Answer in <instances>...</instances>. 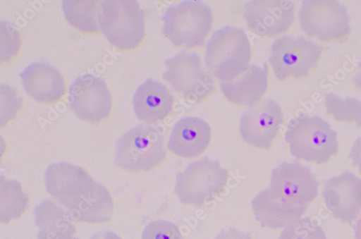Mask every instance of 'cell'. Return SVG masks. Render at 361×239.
<instances>
[{"label":"cell","mask_w":361,"mask_h":239,"mask_svg":"<svg viewBox=\"0 0 361 239\" xmlns=\"http://www.w3.org/2000/svg\"><path fill=\"white\" fill-rule=\"evenodd\" d=\"M295 5L287 0H252L245 7V18L253 33L275 38L286 33L295 21Z\"/></svg>","instance_id":"cell-14"},{"label":"cell","mask_w":361,"mask_h":239,"mask_svg":"<svg viewBox=\"0 0 361 239\" xmlns=\"http://www.w3.org/2000/svg\"><path fill=\"white\" fill-rule=\"evenodd\" d=\"M279 239H327L322 228L310 219L300 218L283 228Z\"/></svg>","instance_id":"cell-25"},{"label":"cell","mask_w":361,"mask_h":239,"mask_svg":"<svg viewBox=\"0 0 361 239\" xmlns=\"http://www.w3.org/2000/svg\"><path fill=\"white\" fill-rule=\"evenodd\" d=\"M283 121L280 105L273 99H266L250 107L240 117L239 133L250 145L269 150Z\"/></svg>","instance_id":"cell-12"},{"label":"cell","mask_w":361,"mask_h":239,"mask_svg":"<svg viewBox=\"0 0 361 239\" xmlns=\"http://www.w3.org/2000/svg\"><path fill=\"white\" fill-rule=\"evenodd\" d=\"M174 98L162 83L147 79L137 90L133 107L139 121L145 124L162 122L172 112Z\"/></svg>","instance_id":"cell-18"},{"label":"cell","mask_w":361,"mask_h":239,"mask_svg":"<svg viewBox=\"0 0 361 239\" xmlns=\"http://www.w3.org/2000/svg\"><path fill=\"white\" fill-rule=\"evenodd\" d=\"M99 22L109 42L120 50L135 49L145 39V13L135 0H104Z\"/></svg>","instance_id":"cell-5"},{"label":"cell","mask_w":361,"mask_h":239,"mask_svg":"<svg viewBox=\"0 0 361 239\" xmlns=\"http://www.w3.org/2000/svg\"><path fill=\"white\" fill-rule=\"evenodd\" d=\"M221 90L232 104L252 107L263 99L268 90V68L250 65L242 75L231 81L221 83Z\"/></svg>","instance_id":"cell-20"},{"label":"cell","mask_w":361,"mask_h":239,"mask_svg":"<svg viewBox=\"0 0 361 239\" xmlns=\"http://www.w3.org/2000/svg\"><path fill=\"white\" fill-rule=\"evenodd\" d=\"M325 108L326 114L336 121L361 128V101L355 98L343 99L329 93L325 96Z\"/></svg>","instance_id":"cell-24"},{"label":"cell","mask_w":361,"mask_h":239,"mask_svg":"<svg viewBox=\"0 0 361 239\" xmlns=\"http://www.w3.org/2000/svg\"><path fill=\"white\" fill-rule=\"evenodd\" d=\"M319 187L309 167L296 162H284L274 169L269 188L289 203L309 205L317 197Z\"/></svg>","instance_id":"cell-13"},{"label":"cell","mask_w":361,"mask_h":239,"mask_svg":"<svg viewBox=\"0 0 361 239\" xmlns=\"http://www.w3.org/2000/svg\"><path fill=\"white\" fill-rule=\"evenodd\" d=\"M212 139V130L207 123L198 117L187 116L173 128L168 148L180 158L193 159L207 151Z\"/></svg>","instance_id":"cell-16"},{"label":"cell","mask_w":361,"mask_h":239,"mask_svg":"<svg viewBox=\"0 0 361 239\" xmlns=\"http://www.w3.org/2000/svg\"><path fill=\"white\" fill-rule=\"evenodd\" d=\"M298 19L308 37L322 42L344 43L351 35L348 11L337 0H305Z\"/></svg>","instance_id":"cell-7"},{"label":"cell","mask_w":361,"mask_h":239,"mask_svg":"<svg viewBox=\"0 0 361 239\" xmlns=\"http://www.w3.org/2000/svg\"><path fill=\"white\" fill-rule=\"evenodd\" d=\"M20 76L26 93L38 102L55 103L66 94V84L63 75L50 65H30Z\"/></svg>","instance_id":"cell-17"},{"label":"cell","mask_w":361,"mask_h":239,"mask_svg":"<svg viewBox=\"0 0 361 239\" xmlns=\"http://www.w3.org/2000/svg\"><path fill=\"white\" fill-rule=\"evenodd\" d=\"M90 239H123L112 231H102L94 234Z\"/></svg>","instance_id":"cell-30"},{"label":"cell","mask_w":361,"mask_h":239,"mask_svg":"<svg viewBox=\"0 0 361 239\" xmlns=\"http://www.w3.org/2000/svg\"><path fill=\"white\" fill-rule=\"evenodd\" d=\"M353 166L361 173V136L357 138L349 154Z\"/></svg>","instance_id":"cell-28"},{"label":"cell","mask_w":361,"mask_h":239,"mask_svg":"<svg viewBox=\"0 0 361 239\" xmlns=\"http://www.w3.org/2000/svg\"><path fill=\"white\" fill-rule=\"evenodd\" d=\"M252 46L243 28L226 26L210 37L206 48L205 65L221 82L243 75L250 66Z\"/></svg>","instance_id":"cell-3"},{"label":"cell","mask_w":361,"mask_h":239,"mask_svg":"<svg viewBox=\"0 0 361 239\" xmlns=\"http://www.w3.org/2000/svg\"><path fill=\"white\" fill-rule=\"evenodd\" d=\"M328 48L303 37L283 36L273 44L269 63L280 81L307 78Z\"/></svg>","instance_id":"cell-9"},{"label":"cell","mask_w":361,"mask_h":239,"mask_svg":"<svg viewBox=\"0 0 361 239\" xmlns=\"http://www.w3.org/2000/svg\"><path fill=\"white\" fill-rule=\"evenodd\" d=\"M35 217L39 229L37 239H59L74 236L76 233L75 221L71 214L51 200L39 204Z\"/></svg>","instance_id":"cell-21"},{"label":"cell","mask_w":361,"mask_h":239,"mask_svg":"<svg viewBox=\"0 0 361 239\" xmlns=\"http://www.w3.org/2000/svg\"><path fill=\"white\" fill-rule=\"evenodd\" d=\"M163 32L177 48H202L212 32L214 16L202 1L186 0L167 8L163 18Z\"/></svg>","instance_id":"cell-4"},{"label":"cell","mask_w":361,"mask_h":239,"mask_svg":"<svg viewBox=\"0 0 361 239\" xmlns=\"http://www.w3.org/2000/svg\"><path fill=\"white\" fill-rule=\"evenodd\" d=\"M142 239H185L178 227L163 220L149 223L144 229Z\"/></svg>","instance_id":"cell-27"},{"label":"cell","mask_w":361,"mask_h":239,"mask_svg":"<svg viewBox=\"0 0 361 239\" xmlns=\"http://www.w3.org/2000/svg\"><path fill=\"white\" fill-rule=\"evenodd\" d=\"M322 195L328 212L343 223H351L361 213V178L350 171L327 179Z\"/></svg>","instance_id":"cell-15"},{"label":"cell","mask_w":361,"mask_h":239,"mask_svg":"<svg viewBox=\"0 0 361 239\" xmlns=\"http://www.w3.org/2000/svg\"><path fill=\"white\" fill-rule=\"evenodd\" d=\"M59 239H79V238L75 237L74 235V236H68V237H66V238H59Z\"/></svg>","instance_id":"cell-33"},{"label":"cell","mask_w":361,"mask_h":239,"mask_svg":"<svg viewBox=\"0 0 361 239\" xmlns=\"http://www.w3.org/2000/svg\"><path fill=\"white\" fill-rule=\"evenodd\" d=\"M99 2L94 0H64L63 8L68 21L85 33L99 32Z\"/></svg>","instance_id":"cell-22"},{"label":"cell","mask_w":361,"mask_h":239,"mask_svg":"<svg viewBox=\"0 0 361 239\" xmlns=\"http://www.w3.org/2000/svg\"><path fill=\"white\" fill-rule=\"evenodd\" d=\"M355 238L361 239V218L358 221L355 228Z\"/></svg>","instance_id":"cell-32"},{"label":"cell","mask_w":361,"mask_h":239,"mask_svg":"<svg viewBox=\"0 0 361 239\" xmlns=\"http://www.w3.org/2000/svg\"><path fill=\"white\" fill-rule=\"evenodd\" d=\"M228 178V171L219 161L205 158L176 174L175 193L183 204L200 207L221 193Z\"/></svg>","instance_id":"cell-8"},{"label":"cell","mask_w":361,"mask_h":239,"mask_svg":"<svg viewBox=\"0 0 361 239\" xmlns=\"http://www.w3.org/2000/svg\"><path fill=\"white\" fill-rule=\"evenodd\" d=\"M256 220L264 227L284 228L302 218L309 205H297L278 197L269 188L260 192L252 202Z\"/></svg>","instance_id":"cell-19"},{"label":"cell","mask_w":361,"mask_h":239,"mask_svg":"<svg viewBox=\"0 0 361 239\" xmlns=\"http://www.w3.org/2000/svg\"><path fill=\"white\" fill-rule=\"evenodd\" d=\"M216 239H252L249 233L231 227L221 232Z\"/></svg>","instance_id":"cell-29"},{"label":"cell","mask_w":361,"mask_h":239,"mask_svg":"<svg viewBox=\"0 0 361 239\" xmlns=\"http://www.w3.org/2000/svg\"><path fill=\"white\" fill-rule=\"evenodd\" d=\"M48 193L66 207L75 222L102 224L114 212L113 197L82 168L66 162L51 164L45 173Z\"/></svg>","instance_id":"cell-1"},{"label":"cell","mask_w":361,"mask_h":239,"mask_svg":"<svg viewBox=\"0 0 361 239\" xmlns=\"http://www.w3.org/2000/svg\"><path fill=\"white\" fill-rule=\"evenodd\" d=\"M1 207L0 221L4 224L20 219L25 212L28 199L21 185L1 176Z\"/></svg>","instance_id":"cell-23"},{"label":"cell","mask_w":361,"mask_h":239,"mask_svg":"<svg viewBox=\"0 0 361 239\" xmlns=\"http://www.w3.org/2000/svg\"><path fill=\"white\" fill-rule=\"evenodd\" d=\"M353 82L358 91L361 92V61L357 63V73L353 78Z\"/></svg>","instance_id":"cell-31"},{"label":"cell","mask_w":361,"mask_h":239,"mask_svg":"<svg viewBox=\"0 0 361 239\" xmlns=\"http://www.w3.org/2000/svg\"><path fill=\"white\" fill-rule=\"evenodd\" d=\"M69 105L82 121L98 124L112 111V97L105 82L93 75L75 80L70 87Z\"/></svg>","instance_id":"cell-11"},{"label":"cell","mask_w":361,"mask_h":239,"mask_svg":"<svg viewBox=\"0 0 361 239\" xmlns=\"http://www.w3.org/2000/svg\"><path fill=\"white\" fill-rule=\"evenodd\" d=\"M21 47V37L11 24L1 22V61L9 62Z\"/></svg>","instance_id":"cell-26"},{"label":"cell","mask_w":361,"mask_h":239,"mask_svg":"<svg viewBox=\"0 0 361 239\" xmlns=\"http://www.w3.org/2000/svg\"><path fill=\"white\" fill-rule=\"evenodd\" d=\"M163 78L174 91L192 104H198L215 91V81L204 68L202 58L183 51L166 59Z\"/></svg>","instance_id":"cell-10"},{"label":"cell","mask_w":361,"mask_h":239,"mask_svg":"<svg viewBox=\"0 0 361 239\" xmlns=\"http://www.w3.org/2000/svg\"><path fill=\"white\" fill-rule=\"evenodd\" d=\"M285 139L291 155L298 160L324 164L339 154L338 133L317 116L293 119L288 126Z\"/></svg>","instance_id":"cell-2"},{"label":"cell","mask_w":361,"mask_h":239,"mask_svg":"<svg viewBox=\"0 0 361 239\" xmlns=\"http://www.w3.org/2000/svg\"><path fill=\"white\" fill-rule=\"evenodd\" d=\"M163 135L155 128L138 125L118 139L115 164L131 172L152 171L166 160Z\"/></svg>","instance_id":"cell-6"}]
</instances>
